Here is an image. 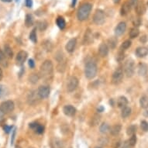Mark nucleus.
<instances>
[{
    "label": "nucleus",
    "mask_w": 148,
    "mask_h": 148,
    "mask_svg": "<svg viewBox=\"0 0 148 148\" xmlns=\"http://www.w3.org/2000/svg\"><path fill=\"white\" fill-rule=\"evenodd\" d=\"M38 123L36 122H34V123H31L29 124V127L30 129H33V130H35L36 128V126H38Z\"/></svg>",
    "instance_id": "50"
},
{
    "label": "nucleus",
    "mask_w": 148,
    "mask_h": 148,
    "mask_svg": "<svg viewBox=\"0 0 148 148\" xmlns=\"http://www.w3.org/2000/svg\"><path fill=\"white\" fill-rule=\"evenodd\" d=\"M76 44H77V40H76L75 38L71 39L67 43V44H66V51H68V52H69V53H72L73 51H75V49Z\"/></svg>",
    "instance_id": "15"
},
{
    "label": "nucleus",
    "mask_w": 148,
    "mask_h": 148,
    "mask_svg": "<svg viewBox=\"0 0 148 148\" xmlns=\"http://www.w3.org/2000/svg\"><path fill=\"white\" fill-rule=\"evenodd\" d=\"M140 104L143 109H148V95H143L140 98Z\"/></svg>",
    "instance_id": "25"
},
{
    "label": "nucleus",
    "mask_w": 148,
    "mask_h": 148,
    "mask_svg": "<svg viewBox=\"0 0 148 148\" xmlns=\"http://www.w3.org/2000/svg\"><path fill=\"white\" fill-rule=\"evenodd\" d=\"M100 120H101V117H100L99 115H94V116L92 117V119H91L90 124H91V126H97L98 124L100 123Z\"/></svg>",
    "instance_id": "29"
},
{
    "label": "nucleus",
    "mask_w": 148,
    "mask_h": 148,
    "mask_svg": "<svg viewBox=\"0 0 148 148\" xmlns=\"http://www.w3.org/2000/svg\"><path fill=\"white\" fill-rule=\"evenodd\" d=\"M2 2H4V3H10L12 2V0H1Z\"/></svg>",
    "instance_id": "59"
},
{
    "label": "nucleus",
    "mask_w": 148,
    "mask_h": 148,
    "mask_svg": "<svg viewBox=\"0 0 148 148\" xmlns=\"http://www.w3.org/2000/svg\"><path fill=\"white\" fill-rule=\"evenodd\" d=\"M9 91L8 88L5 87V85H0V99H3L8 95Z\"/></svg>",
    "instance_id": "30"
},
{
    "label": "nucleus",
    "mask_w": 148,
    "mask_h": 148,
    "mask_svg": "<svg viewBox=\"0 0 148 148\" xmlns=\"http://www.w3.org/2000/svg\"><path fill=\"white\" fill-rule=\"evenodd\" d=\"M25 5L28 8H32L34 3H33V0H25Z\"/></svg>",
    "instance_id": "49"
},
{
    "label": "nucleus",
    "mask_w": 148,
    "mask_h": 148,
    "mask_svg": "<svg viewBox=\"0 0 148 148\" xmlns=\"http://www.w3.org/2000/svg\"><path fill=\"white\" fill-rule=\"evenodd\" d=\"M76 2H77V0H72V4H71V5H72V6H75L76 4Z\"/></svg>",
    "instance_id": "57"
},
{
    "label": "nucleus",
    "mask_w": 148,
    "mask_h": 148,
    "mask_svg": "<svg viewBox=\"0 0 148 148\" xmlns=\"http://www.w3.org/2000/svg\"><path fill=\"white\" fill-rule=\"evenodd\" d=\"M109 53V47L106 44L102 43L100 44L99 47V54L100 57L102 58H105L106 57Z\"/></svg>",
    "instance_id": "14"
},
{
    "label": "nucleus",
    "mask_w": 148,
    "mask_h": 148,
    "mask_svg": "<svg viewBox=\"0 0 148 148\" xmlns=\"http://www.w3.org/2000/svg\"><path fill=\"white\" fill-rule=\"evenodd\" d=\"M128 99H126L125 96H120V97L118 98V99H117V106L119 108H124V107H126L128 106Z\"/></svg>",
    "instance_id": "20"
},
{
    "label": "nucleus",
    "mask_w": 148,
    "mask_h": 148,
    "mask_svg": "<svg viewBox=\"0 0 148 148\" xmlns=\"http://www.w3.org/2000/svg\"><path fill=\"white\" fill-rule=\"evenodd\" d=\"M147 5H148V2H147Z\"/></svg>",
    "instance_id": "61"
},
{
    "label": "nucleus",
    "mask_w": 148,
    "mask_h": 148,
    "mask_svg": "<svg viewBox=\"0 0 148 148\" xmlns=\"http://www.w3.org/2000/svg\"><path fill=\"white\" fill-rule=\"evenodd\" d=\"M121 148H131V146L129 144L128 141H126V142L123 143V147H122Z\"/></svg>",
    "instance_id": "52"
},
{
    "label": "nucleus",
    "mask_w": 148,
    "mask_h": 148,
    "mask_svg": "<svg viewBox=\"0 0 148 148\" xmlns=\"http://www.w3.org/2000/svg\"><path fill=\"white\" fill-rule=\"evenodd\" d=\"M124 58H125V54H124L123 51H119V53H117V55H116L117 61H119V62H121V61H123Z\"/></svg>",
    "instance_id": "41"
},
{
    "label": "nucleus",
    "mask_w": 148,
    "mask_h": 148,
    "mask_svg": "<svg viewBox=\"0 0 148 148\" xmlns=\"http://www.w3.org/2000/svg\"><path fill=\"white\" fill-rule=\"evenodd\" d=\"M135 10H136V14L140 16V15L144 14V12H146V7L143 5V3H138V4L135 7Z\"/></svg>",
    "instance_id": "23"
},
{
    "label": "nucleus",
    "mask_w": 148,
    "mask_h": 148,
    "mask_svg": "<svg viewBox=\"0 0 148 148\" xmlns=\"http://www.w3.org/2000/svg\"><path fill=\"white\" fill-rule=\"evenodd\" d=\"M129 3L130 4V5L132 6V8H135L136 6V5L138 4V0H129Z\"/></svg>",
    "instance_id": "48"
},
{
    "label": "nucleus",
    "mask_w": 148,
    "mask_h": 148,
    "mask_svg": "<svg viewBox=\"0 0 148 148\" xmlns=\"http://www.w3.org/2000/svg\"><path fill=\"white\" fill-rule=\"evenodd\" d=\"M34 17L31 14H27L26 16V19H25V25L27 27H30L31 26L34 25Z\"/></svg>",
    "instance_id": "26"
},
{
    "label": "nucleus",
    "mask_w": 148,
    "mask_h": 148,
    "mask_svg": "<svg viewBox=\"0 0 148 148\" xmlns=\"http://www.w3.org/2000/svg\"><path fill=\"white\" fill-rule=\"evenodd\" d=\"M5 57L6 56H5V53H4L2 50H0V62H1V63H3V61H5Z\"/></svg>",
    "instance_id": "47"
},
{
    "label": "nucleus",
    "mask_w": 148,
    "mask_h": 148,
    "mask_svg": "<svg viewBox=\"0 0 148 148\" xmlns=\"http://www.w3.org/2000/svg\"><path fill=\"white\" fill-rule=\"evenodd\" d=\"M3 130H4V131L6 134H10V132L12 130V126H9V125H5L4 127H3Z\"/></svg>",
    "instance_id": "45"
},
{
    "label": "nucleus",
    "mask_w": 148,
    "mask_h": 148,
    "mask_svg": "<svg viewBox=\"0 0 148 148\" xmlns=\"http://www.w3.org/2000/svg\"><path fill=\"white\" fill-rule=\"evenodd\" d=\"M140 127L142 129V130L144 132H148V123L145 120L141 121L140 123Z\"/></svg>",
    "instance_id": "40"
},
{
    "label": "nucleus",
    "mask_w": 148,
    "mask_h": 148,
    "mask_svg": "<svg viewBox=\"0 0 148 148\" xmlns=\"http://www.w3.org/2000/svg\"><path fill=\"white\" fill-rule=\"evenodd\" d=\"M44 48L47 51H51L52 48H53V46H52V44L50 41H46L44 44Z\"/></svg>",
    "instance_id": "42"
},
{
    "label": "nucleus",
    "mask_w": 148,
    "mask_h": 148,
    "mask_svg": "<svg viewBox=\"0 0 148 148\" xmlns=\"http://www.w3.org/2000/svg\"><path fill=\"white\" fill-rule=\"evenodd\" d=\"M123 78V70L122 68H117L112 75V83L114 85H118L121 82Z\"/></svg>",
    "instance_id": "8"
},
{
    "label": "nucleus",
    "mask_w": 148,
    "mask_h": 148,
    "mask_svg": "<svg viewBox=\"0 0 148 148\" xmlns=\"http://www.w3.org/2000/svg\"><path fill=\"white\" fill-rule=\"evenodd\" d=\"M27 57H28V53H27V51H20L19 53H17L16 58V62L17 65H23L25 61H27Z\"/></svg>",
    "instance_id": "9"
},
{
    "label": "nucleus",
    "mask_w": 148,
    "mask_h": 148,
    "mask_svg": "<svg viewBox=\"0 0 148 148\" xmlns=\"http://www.w3.org/2000/svg\"><path fill=\"white\" fill-rule=\"evenodd\" d=\"M109 130H110V127L107 123H103L100 125L99 126V131L100 133H102V134H107L108 132L109 131Z\"/></svg>",
    "instance_id": "32"
},
{
    "label": "nucleus",
    "mask_w": 148,
    "mask_h": 148,
    "mask_svg": "<svg viewBox=\"0 0 148 148\" xmlns=\"http://www.w3.org/2000/svg\"><path fill=\"white\" fill-rule=\"evenodd\" d=\"M124 72L127 77H132L135 72V63L133 59H128L125 62L123 68Z\"/></svg>",
    "instance_id": "4"
},
{
    "label": "nucleus",
    "mask_w": 148,
    "mask_h": 148,
    "mask_svg": "<svg viewBox=\"0 0 148 148\" xmlns=\"http://www.w3.org/2000/svg\"><path fill=\"white\" fill-rule=\"evenodd\" d=\"M16 128L15 127L12 130V136H11V146L13 145L15 139H16Z\"/></svg>",
    "instance_id": "43"
},
{
    "label": "nucleus",
    "mask_w": 148,
    "mask_h": 148,
    "mask_svg": "<svg viewBox=\"0 0 148 148\" xmlns=\"http://www.w3.org/2000/svg\"><path fill=\"white\" fill-rule=\"evenodd\" d=\"M147 65L144 63H140L138 65V74L140 76H144L147 73Z\"/></svg>",
    "instance_id": "21"
},
{
    "label": "nucleus",
    "mask_w": 148,
    "mask_h": 148,
    "mask_svg": "<svg viewBox=\"0 0 148 148\" xmlns=\"http://www.w3.org/2000/svg\"><path fill=\"white\" fill-rule=\"evenodd\" d=\"M3 78V71L2 70V68H0V81L2 80Z\"/></svg>",
    "instance_id": "54"
},
{
    "label": "nucleus",
    "mask_w": 148,
    "mask_h": 148,
    "mask_svg": "<svg viewBox=\"0 0 148 148\" xmlns=\"http://www.w3.org/2000/svg\"><path fill=\"white\" fill-rule=\"evenodd\" d=\"M39 78L40 77L37 74L33 73L29 77V82L32 83V84H36V83L38 82V81H39Z\"/></svg>",
    "instance_id": "34"
},
{
    "label": "nucleus",
    "mask_w": 148,
    "mask_h": 148,
    "mask_svg": "<svg viewBox=\"0 0 148 148\" xmlns=\"http://www.w3.org/2000/svg\"><path fill=\"white\" fill-rule=\"evenodd\" d=\"M36 27H35L34 29H32V31L30 32V34H29V40H31L33 43H36L37 41V38H36Z\"/></svg>",
    "instance_id": "35"
},
{
    "label": "nucleus",
    "mask_w": 148,
    "mask_h": 148,
    "mask_svg": "<svg viewBox=\"0 0 148 148\" xmlns=\"http://www.w3.org/2000/svg\"><path fill=\"white\" fill-rule=\"evenodd\" d=\"M4 53H5V56L9 58H12V56H13V52L12 51V48L8 44H5V47H4Z\"/></svg>",
    "instance_id": "28"
},
{
    "label": "nucleus",
    "mask_w": 148,
    "mask_h": 148,
    "mask_svg": "<svg viewBox=\"0 0 148 148\" xmlns=\"http://www.w3.org/2000/svg\"><path fill=\"white\" fill-rule=\"evenodd\" d=\"M4 115H5V113L0 109V122H2L4 119Z\"/></svg>",
    "instance_id": "53"
},
{
    "label": "nucleus",
    "mask_w": 148,
    "mask_h": 148,
    "mask_svg": "<svg viewBox=\"0 0 148 148\" xmlns=\"http://www.w3.org/2000/svg\"><path fill=\"white\" fill-rule=\"evenodd\" d=\"M133 8L130 5V3H129V1L126 2V3H124L123 5H122L121 9H120V14L122 16H126V15L128 14L129 12H130V10H132Z\"/></svg>",
    "instance_id": "17"
},
{
    "label": "nucleus",
    "mask_w": 148,
    "mask_h": 148,
    "mask_svg": "<svg viewBox=\"0 0 148 148\" xmlns=\"http://www.w3.org/2000/svg\"><path fill=\"white\" fill-rule=\"evenodd\" d=\"M63 112L68 116H74L76 113V109L71 105H67L64 106Z\"/></svg>",
    "instance_id": "13"
},
{
    "label": "nucleus",
    "mask_w": 148,
    "mask_h": 148,
    "mask_svg": "<svg viewBox=\"0 0 148 148\" xmlns=\"http://www.w3.org/2000/svg\"><path fill=\"white\" fill-rule=\"evenodd\" d=\"M27 100H28V103L29 105H35L39 102L40 100V98L38 95L37 91H32V92H29Z\"/></svg>",
    "instance_id": "11"
},
{
    "label": "nucleus",
    "mask_w": 148,
    "mask_h": 148,
    "mask_svg": "<svg viewBox=\"0 0 148 148\" xmlns=\"http://www.w3.org/2000/svg\"><path fill=\"white\" fill-rule=\"evenodd\" d=\"M98 68L94 61H88L85 67V75L88 79H92L97 75Z\"/></svg>",
    "instance_id": "3"
},
{
    "label": "nucleus",
    "mask_w": 148,
    "mask_h": 148,
    "mask_svg": "<svg viewBox=\"0 0 148 148\" xmlns=\"http://www.w3.org/2000/svg\"><path fill=\"white\" fill-rule=\"evenodd\" d=\"M34 130H35V132H36V134H44V126L40 125V124H38V126H36V128Z\"/></svg>",
    "instance_id": "39"
},
{
    "label": "nucleus",
    "mask_w": 148,
    "mask_h": 148,
    "mask_svg": "<svg viewBox=\"0 0 148 148\" xmlns=\"http://www.w3.org/2000/svg\"><path fill=\"white\" fill-rule=\"evenodd\" d=\"M128 143L131 146V147H134V146L136 145V134H134L133 136H131V137L130 138V140H128Z\"/></svg>",
    "instance_id": "38"
},
{
    "label": "nucleus",
    "mask_w": 148,
    "mask_h": 148,
    "mask_svg": "<svg viewBox=\"0 0 148 148\" xmlns=\"http://www.w3.org/2000/svg\"><path fill=\"white\" fill-rule=\"evenodd\" d=\"M14 108V102H12V101H11V100L4 101V102H2L1 105H0V109H1L5 114H8V113H10V112H12Z\"/></svg>",
    "instance_id": "7"
},
{
    "label": "nucleus",
    "mask_w": 148,
    "mask_h": 148,
    "mask_svg": "<svg viewBox=\"0 0 148 148\" xmlns=\"http://www.w3.org/2000/svg\"><path fill=\"white\" fill-rule=\"evenodd\" d=\"M50 92H51L50 88L47 85H41L37 89V93H38V95L40 98V99H44L48 97Z\"/></svg>",
    "instance_id": "10"
},
{
    "label": "nucleus",
    "mask_w": 148,
    "mask_h": 148,
    "mask_svg": "<svg viewBox=\"0 0 148 148\" xmlns=\"http://www.w3.org/2000/svg\"><path fill=\"white\" fill-rule=\"evenodd\" d=\"M135 53L138 58H144L148 54V48L146 47H140L136 48Z\"/></svg>",
    "instance_id": "18"
},
{
    "label": "nucleus",
    "mask_w": 148,
    "mask_h": 148,
    "mask_svg": "<svg viewBox=\"0 0 148 148\" xmlns=\"http://www.w3.org/2000/svg\"><path fill=\"white\" fill-rule=\"evenodd\" d=\"M47 23L46 21H40V22L37 23V28L40 30V31H44L47 29Z\"/></svg>",
    "instance_id": "36"
},
{
    "label": "nucleus",
    "mask_w": 148,
    "mask_h": 148,
    "mask_svg": "<svg viewBox=\"0 0 148 148\" xmlns=\"http://www.w3.org/2000/svg\"><path fill=\"white\" fill-rule=\"evenodd\" d=\"M105 16L104 12L101 10H95V13L93 15V22L95 23L96 25H102L105 23Z\"/></svg>",
    "instance_id": "6"
},
{
    "label": "nucleus",
    "mask_w": 148,
    "mask_h": 148,
    "mask_svg": "<svg viewBox=\"0 0 148 148\" xmlns=\"http://www.w3.org/2000/svg\"><path fill=\"white\" fill-rule=\"evenodd\" d=\"M116 38H111L110 40H109V46L111 48H114L115 47H116Z\"/></svg>",
    "instance_id": "44"
},
{
    "label": "nucleus",
    "mask_w": 148,
    "mask_h": 148,
    "mask_svg": "<svg viewBox=\"0 0 148 148\" xmlns=\"http://www.w3.org/2000/svg\"><path fill=\"white\" fill-rule=\"evenodd\" d=\"M103 107L102 106H100L99 108V109H98V111H99V112H102V111H103Z\"/></svg>",
    "instance_id": "56"
},
{
    "label": "nucleus",
    "mask_w": 148,
    "mask_h": 148,
    "mask_svg": "<svg viewBox=\"0 0 148 148\" xmlns=\"http://www.w3.org/2000/svg\"><path fill=\"white\" fill-rule=\"evenodd\" d=\"M53 71V65L52 61L50 60H46L43 62L40 66V73L44 79H48L51 76H52Z\"/></svg>",
    "instance_id": "1"
},
{
    "label": "nucleus",
    "mask_w": 148,
    "mask_h": 148,
    "mask_svg": "<svg viewBox=\"0 0 148 148\" xmlns=\"http://www.w3.org/2000/svg\"><path fill=\"white\" fill-rule=\"evenodd\" d=\"M92 5L90 3H85L79 7L77 12V18L80 21H85L88 18L91 11H92Z\"/></svg>",
    "instance_id": "2"
},
{
    "label": "nucleus",
    "mask_w": 148,
    "mask_h": 148,
    "mask_svg": "<svg viewBox=\"0 0 148 148\" xmlns=\"http://www.w3.org/2000/svg\"><path fill=\"white\" fill-rule=\"evenodd\" d=\"M51 148H63L64 143L61 140L58 138H53L51 140Z\"/></svg>",
    "instance_id": "16"
},
{
    "label": "nucleus",
    "mask_w": 148,
    "mask_h": 148,
    "mask_svg": "<svg viewBox=\"0 0 148 148\" xmlns=\"http://www.w3.org/2000/svg\"><path fill=\"white\" fill-rule=\"evenodd\" d=\"M93 41V35L90 29H87L85 32L84 39H83V43L84 44H90Z\"/></svg>",
    "instance_id": "19"
},
{
    "label": "nucleus",
    "mask_w": 148,
    "mask_h": 148,
    "mask_svg": "<svg viewBox=\"0 0 148 148\" xmlns=\"http://www.w3.org/2000/svg\"><path fill=\"white\" fill-rule=\"evenodd\" d=\"M95 148H102V147H95Z\"/></svg>",
    "instance_id": "60"
},
{
    "label": "nucleus",
    "mask_w": 148,
    "mask_h": 148,
    "mask_svg": "<svg viewBox=\"0 0 148 148\" xmlns=\"http://www.w3.org/2000/svg\"><path fill=\"white\" fill-rule=\"evenodd\" d=\"M131 41L130 40H126V41H124L123 44H122L121 45V50L122 51H125V50H126V49H128L131 46Z\"/></svg>",
    "instance_id": "37"
},
{
    "label": "nucleus",
    "mask_w": 148,
    "mask_h": 148,
    "mask_svg": "<svg viewBox=\"0 0 148 148\" xmlns=\"http://www.w3.org/2000/svg\"><path fill=\"white\" fill-rule=\"evenodd\" d=\"M28 64H29V68H34L35 67V62L33 59H30L29 60V62H28Z\"/></svg>",
    "instance_id": "51"
},
{
    "label": "nucleus",
    "mask_w": 148,
    "mask_h": 148,
    "mask_svg": "<svg viewBox=\"0 0 148 148\" xmlns=\"http://www.w3.org/2000/svg\"><path fill=\"white\" fill-rule=\"evenodd\" d=\"M120 1H121V0H113V3H114L115 4H118V3H119Z\"/></svg>",
    "instance_id": "58"
},
{
    "label": "nucleus",
    "mask_w": 148,
    "mask_h": 148,
    "mask_svg": "<svg viewBox=\"0 0 148 148\" xmlns=\"http://www.w3.org/2000/svg\"><path fill=\"white\" fill-rule=\"evenodd\" d=\"M139 34H140V31H139L138 28H136V27H134V28H132L130 29V31L129 33V35H130V37L132 38V39H134V38H136L137 36H139Z\"/></svg>",
    "instance_id": "31"
},
{
    "label": "nucleus",
    "mask_w": 148,
    "mask_h": 148,
    "mask_svg": "<svg viewBox=\"0 0 148 148\" xmlns=\"http://www.w3.org/2000/svg\"><path fill=\"white\" fill-rule=\"evenodd\" d=\"M78 84H79V82L78 78H76L75 76H71L68 79L67 85H66L67 91L68 92H73L74 91H75L76 88H78Z\"/></svg>",
    "instance_id": "5"
},
{
    "label": "nucleus",
    "mask_w": 148,
    "mask_h": 148,
    "mask_svg": "<svg viewBox=\"0 0 148 148\" xmlns=\"http://www.w3.org/2000/svg\"><path fill=\"white\" fill-rule=\"evenodd\" d=\"M119 145H120L119 141H118V142H116V143H115V145L113 146V148H118L119 147Z\"/></svg>",
    "instance_id": "55"
},
{
    "label": "nucleus",
    "mask_w": 148,
    "mask_h": 148,
    "mask_svg": "<svg viewBox=\"0 0 148 148\" xmlns=\"http://www.w3.org/2000/svg\"><path fill=\"white\" fill-rule=\"evenodd\" d=\"M126 29V24L125 22H120L115 28V35L116 36H122Z\"/></svg>",
    "instance_id": "12"
},
{
    "label": "nucleus",
    "mask_w": 148,
    "mask_h": 148,
    "mask_svg": "<svg viewBox=\"0 0 148 148\" xmlns=\"http://www.w3.org/2000/svg\"><path fill=\"white\" fill-rule=\"evenodd\" d=\"M121 129H122L121 125H119V124H116V125L112 126V127L110 128L109 131H110V133H111L112 135H113V136H116V135H118V134L120 133V131H121Z\"/></svg>",
    "instance_id": "22"
},
{
    "label": "nucleus",
    "mask_w": 148,
    "mask_h": 148,
    "mask_svg": "<svg viewBox=\"0 0 148 148\" xmlns=\"http://www.w3.org/2000/svg\"><path fill=\"white\" fill-rule=\"evenodd\" d=\"M130 114H131V109H130L129 106H126L122 109V112H121L122 118L126 119V118L130 116Z\"/></svg>",
    "instance_id": "24"
},
{
    "label": "nucleus",
    "mask_w": 148,
    "mask_h": 148,
    "mask_svg": "<svg viewBox=\"0 0 148 148\" xmlns=\"http://www.w3.org/2000/svg\"><path fill=\"white\" fill-rule=\"evenodd\" d=\"M56 23H57V25H58V27L60 29H63L65 28L66 22L63 17H61V16L58 17V19L56 20Z\"/></svg>",
    "instance_id": "27"
},
{
    "label": "nucleus",
    "mask_w": 148,
    "mask_h": 148,
    "mask_svg": "<svg viewBox=\"0 0 148 148\" xmlns=\"http://www.w3.org/2000/svg\"><path fill=\"white\" fill-rule=\"evenodd\" d=\"M136 126L135 125H131L126 130V134L128 136H133L134 134H136Z\"/></svg>",
    "instance_id": "33"
},
{
    "label": "nucleus",
    "mask_w": 148,
    "mask_h": 148,
    "mask_svg": "<svg viewBox=\"0 0 148 148\" xmlns=\"http://www.w3.org/2000/svg\"><path fill=\"white\" fill-rule=\"evenodd\" d=\"M133 23L135 26V27H139L140 25L141 24V20L140 18H136V19H134V21H133Z\"/></svg>",
    "instance_id": "46"
}]
</instances>
